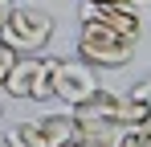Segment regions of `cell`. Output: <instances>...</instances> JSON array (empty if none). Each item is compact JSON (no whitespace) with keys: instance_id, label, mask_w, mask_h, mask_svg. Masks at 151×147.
<instances>
[{"instance_id":"cell-9","label":"cell","mask_w":151,"mask_h":147,"mask_svg":"<svg viewBox=\"0 0 151 147\" xmlns=\"http://www.w3.org/2000/svg\"><path fill=\"white\" fill-rule=\"evenodd\" d=\"M127 98H131V102H143V106H151V74L143 78V82H135V86L127 90Z\"/></svg>"},{"instance_id":"cell-3","label":"cell","mask_w":151,"mask_h":147,"mask_svg":"<svg viewBox=\"0 0 151 147\" xmlns=\"http://www.w3.org/2000/svg\"><path fill=\"white\" fill-rule=\"evenodd\" d=\"M53 61L57 57H45V53H17L12 70L4 78V94L33 98V102L53 98Z\"/></svg>"},{"instance_id":"cell-5","label":"cell","mask_w":151,"mask_h":147,"mask_svg":"<svg viewBox=\"0 0 151 147\" xmlns=\"http://www.w3.org/2000/svg\"><path fill=\"white\" fill-rule=\"evenodd\" d=\"M98 90V74L90 61H70V57H57L53 61V98H61L65 106H78Z\"/></svg>"},{"instance_id":"cell-13","label":"cell","mask_w":151,"mask_h":147,"mask_svg":"<svg viewBox=\"0 0 151 147\" xmlns=\"http://www.w3.org/2000/svg\"><path fill=\"white\" fill-rule=\"evenodd\" d=\"M106 4H127V8H135V4H143V0H106Z\"/></svg>"},{"instance_id":"cell-16","label":"cell","mask_w":151,"mask_h":147,"mask_svg":"<svg viewBox=\"0 0 151 147\" xmlns=\"http://www.w3.org/2000/svg\"><path fill=\"white\" fill-rule=\"evenodd\" d=\"M0 147H8V143H0Z\"/></svg>"},{"instance_id":"cell-2","label":"cell","mask_w":151,"mask_h":147,"mask_svg":"<svg viewBox=\"0 0 151 147\" xmlns=\"http://www.w3.org/2000/svg\"><path fill=\"white\" fill-rule=\"evenodd\" d=\"M53 37V17L37 4H12L8 21L0 29V41L12 53H41Z\"/></svg>"},{"instance_id":"cell-11","label":"cell","mask_w":151,"mask_h":147,"mask_svg":"<svg viewBox=\"0 0 151 147\" xmlns=\"http://www.w3.org/2000/svg\"><path fill=\"white\" fill-rule=\"evenodd\" d=\"M119 139V135H114ZM114 139H98V135H78L74 147H114Z\"/></svg>"},{"instance_id":"cell-14","label":"cell","mask_w":151,"mask_h":147,"mask_svg":"<svg viewBox=\"0 0 151 147\" xmlns=\"http://www.w3.org/2000/svg\"><path fill=\"white\" fill-rule=\"evenodd\" d=\"M74 143H78V139H74ZM74 143H65V147H74Z\"/></svg>"},{"instance_id":"cell-8","label":"cell","mask_w":151,"mask_h":147,"mask_svg":"<svg viewBox=\"0 0 151 147\" xmlns=\"http://www.w3.org/2000/svg\"><path fill=\"white\" fill-rule=\"evenodd\" d=\"M4 143H8V147H45V143H41V127H37L33 119L8 122V131H4Z\"/></svg>"},{"instance_id":"cell-4","label":"cell","mask_w":151,"mask_h":147,"mask_svg":"<svg viewBox=\"0 0 151 147\" xmlns=\"http://www.w3.org/2000/svg\"><path fill=\"white\" fill-rule=\"evenodd\" d=\"M119 110H123V94H114V90H94L86 102L70 106V115L78 122V135H98V139H114L123 131Z\"/></svg>"},{"instance_id":"cell-10","label":"cell","mask_w":151,"mask_h":147,"mask_svg":"<svg viewBox=\"0 0 151 147\" xmlns=\"http://www.w3.org/2000/svg\"><path fill=\"white\" fill-rule=\"evenodd\" d=\"M12 61H17V53L0 41V90H4V78H8V70H12Z\"/></svg>"},{"instance_id":"cell-1","label":"cell","mask_w":151,"mask_h":147,"mask_svg":"<svg viewBox=\"0 0 151 147\" xmlns=\"http://www.w3.org/2000/svg\"><path fill=\"white\" fill-rule=\"evenodd\" d=\"M78 57L90 61V66H102V70H123L135 57V37H123V33H114V29H106L98 21H82Z\"/></svg>"},{"instance_id":"cell-6","label":"cell","mask_w":151,"mask_h":147,"mask_svg":"<svg viewBox=\"0 0 151 147\" xmlns=\"http://www.w3.org/2000/svg\"><path fill=\"white\" fill-rule=\"evenodd\" d=\"M82 21H98V24H106V29H114V33H123V37H135V41H139V17H135V8H127V4L82 0Z\"/></svg>"},{"instance_id":"cell-15","label":"cell","mask_w":151,"mask_h":147,"mask_svg":"<svg viewBox=\"0 0 151 147\" xmlns=\"http://www.w3.org/2000/svg\"><path fill=\"white\" fill-rule=\"evenodd\" d=\"M29 4H37V0H29Z\"/></svg>"},{"instance_id":"cell-7","label":"cell","mask_w":151,"mask_h":147,"mask_svg":"<svg viewBox=\"0 0 151 147\" xmlns=\"http://www.w3.org/2000/svg\"><path fill=\"white\" fill-rule=\"evenodd\" d=\"M37 127H41V143L45 147H65L78 139V122L70 110L65 115H45V119H37Z\"/></svg>"},{"instance_id":"cell-12","label":"cell","mask_w":151,"mask_h":147,"mask_svg":"<svg viewBox=\"0 0 151 147\" xmlns=\"http://www.w3.org/2000/svg\"><path fill=\"white\" fill-rule=\"evenodd\" d=\"M8 12H12V0H0V29H4V21H8Z\"/></svg>"}]
</instances>
